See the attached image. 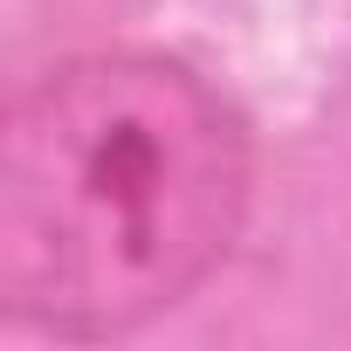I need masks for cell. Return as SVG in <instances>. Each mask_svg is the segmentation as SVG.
I'll list each match as a JSON object with an SVG mask.
<instances>
[{
	"mask_svg": "<svg viewBox=\"0 0 351 351\" xmlns=\"http://www.w3.org/2000/svg\"><path fill=\"white\" fill-rule=\"evenodd\" d=\"M255 207L248 117L165 49L42 69L0 124V310L104 344L180 310Z\"/></svg>",
	"mask_w": 351,
	"mask_h": 351,
	"instance_id": "1",
	"label": "cell"
}]
</instances>
